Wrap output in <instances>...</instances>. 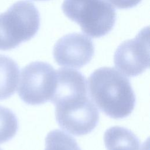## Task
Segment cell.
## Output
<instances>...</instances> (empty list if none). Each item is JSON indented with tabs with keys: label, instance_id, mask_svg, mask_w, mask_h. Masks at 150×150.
Listing matches in <instances>:
<instances>
[{
	"label": "cell",
	"instance_id": "30bf717a",
	"mask_svg": "<svg viewBox=\"0 0 150 150\" xmlns=\"http://www.w3.org/2000/svg\"><path fill=\"white\" fill-rule=\"evenodd\" d=\"M45 150H81L76 141L59 129L50 131L45 138Z\"/></svg>",
	"mask_w": 150,
	"mask_h": 150
},
{
	"label": "cell",
	"instance_id": "5b68a950",
	"mask_svg": "<svg viewBox=\"0 0 150 150\" xmlns=\"http://www.w3.org/2000/svg\"><path fill=\"white\" fill-rule=\"evenodd\" d=\"M56 84V70L50 64L32 62L21 71L18 95L28 104H42L51 101Z\"/></svg>",
	"mask_w": 150,
	"mask_h": 150
},
{
	"label": "cell",
	"instance_id": "4fadbf2b",
	"mask_svg": "<svg viewBox=\"0 0 150 150\" xmlns=\"http://www.w3.org/2000/svg\"><path fill=\"white\" fill-rule=\"evenodd\" d=\"M35 1H46V0H35Z\"/></svg>",
	"mask_w": 150,
	"mask_h": 150
},
{
	"label": "cell",
	"instance_id": "7c38bea8",
	"mask_svg": "<svg viewBox=\"0 0 150 150\" xmlns=\"http://www.w3.org/2000/svg\"><path fill=\"white\" fill-rule=\"evenodd\" d=\"M112 5L120 9H128L137 6L142 0H107Z\"/></svg>",
	"mask_w": 150,
	"mask_h": 150
},
{
	"label": "cell",
	"instance_id": "ba28073f",
	"mask_svg": "<svg viewBox=\"0 0 150 150\" xmlns=\"http://www.w3.org/2000/svg\"><path fill=\"white\" fill-rule=\"evenodd\" d=\"M104 141L107 150H141L136 135L124 127H110L104 133Z\"/></svg>",
	"mask_w": 150,
	"mask_h": 150
},
{
	"label": "cell",
	"instance_id": "277c9868",
	"mask_svg": "<svg viewBox=\"0 0 150 150\" xmlns=\"http://www.w3.org/2000/svg\"><path fill=\"white\" fill-rule=\"evenodd\" d=\"M62 8L84 33L94 38L109 33L116 21L115 9L105 0H64Z\"/></svg>",
	"mask_w": 150,
	"mask_h": 150
},
{
	"label": "cell",
	"instance_id": "52a82bcc",
	"mask_svg": "<svg viewBox=\"0 0 150 150\" xmlns=\"http://www.w3.org/2000/svg\"><path fill=\"white\" fill-rule=\"evenodd\" d=\"M94 47L91 39L80 33L66 35L55 43L53 54L56 63L62 66L80 68L92 59Z\"/></svg>",
	"mask_w": 150,
	"mask_h": 150
},
{
	"label": "cell",
	"instance_id": "5bb4252c",
	"mask_svg": "<svg viewBox=\"0 0 150 150\" xmlns=\"http://www.w3.org/2000/svg\"><path fill=\"white\" fill-rule=\"evenodd\" d=\"M0 150H2V149H1V148H0Z\"/></svg>",
	"mask_w": 150,
	"mask_h": 150
},
{
	"label": "cell",
	"instance_id": "8fae6325",
	"mask_svg": "<svg viewBox=\"0 0 150 150\" xmlns=\"http://www.w3.org/2000/svg\"><path fill=\"white\" fill-rule=\"evenodd\" d=\"M18 121L13 112L0 105V144L11 139L16 134Z\"/></svg>",
	"mask_w": 150,
	"mask_h": 150
},
{
	"label": "cell",
	"instance_id": "9c48e42d",
	"mask_svg": "<svg viewBox=\"0 0 150 150\" xmlns=\"http://www.w3.org/2000/svg\"><path fill=\"white\" fill-rule=\"evenodd\" d=\"M19 69L11 57L0 54V100L13 95L19 81Z\"/></svg>",
	"mask_w": 150,
	"mask_h": 150
},
{
	"label": "cell",
	"instance_id": "7a4b0ae2",
	"mask_svg": "<svg viewBox=\"0 0 150 150\" xmlns=\"http://www.w3.org/2000/svg\"><path fill=\"white\" fill-rule=\"evenodd\" d=\"M55 117L60 128L76 136L91 132L97 126L99 112L87 92H77L53 100Z\"/></svg>",
	"mask_w": 150,
	"mask_h": 150
},
{
	"label": "cell",
	"instance_id": "8992f818",
	"mask_svg": "<svg viewBox=\"0 0 150 150\" xmlns=\"http://www.w3.org/2000/svg\"><path fill=\"white\" fill-rule=\"evenodd\" d=\"M149 27L142 29L132 39L121 43L114 55L115 67L123 74L137 76L149 66Z\"/></svg>",
	"mask_w": 150,
	"mask_h": 150
},
{
	"label": "cell",
	"instance_id": "3957f363",
	"mask_svg": "<svg viewBox=\"0 0 150 150\" xmlns=\"http://www.w3.org/2000/svg\"><path fill=\"white\" fill-rule=\"evenodd\" d=\"M40 27V14L29 1L15 2L0 13V50L15 48L32 39Z\"/></svg>",
	"mask_w": 150,
	"mask_h": 150
},
{
	"label": "cell",
	"instance_id": "6da1fadb",
	"mask_svg": "<svg viewBox=\"0 0 150 150\" xmlns=\"http://www.w3.org/2000/svg\"><path fill=\"white\" fill-rule=\"evenodd\" d=\"M88 91L93 103L114 119L128 116L135 105V95L129 80L113 67L94 70L88 79Z\"/></svg>",
	"mask_w": 150,
	"mask_h": 150
}]
</instances>
